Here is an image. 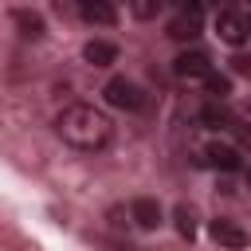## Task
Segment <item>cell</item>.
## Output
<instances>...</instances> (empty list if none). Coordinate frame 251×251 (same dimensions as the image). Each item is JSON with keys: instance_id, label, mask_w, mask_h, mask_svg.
<instances>
[{"instance_id": "cell-6", "label": "cell", "mask_w": 251, "mask_h": 251, "mask_svg": "<svg viewBox=\"0 0 251 251\" xmlns=\"http://www.w3.org/2000/svg\"><path fill=\"white\" fill-rule=\"evenodd\" d=\"M200 161H204L208 169H224V173H231V169L243 165L239 149H235V145H224V141H208V145L200 149Z\"/></svg>"}, {"instance_id": "cell-9", "label": "cell", "mask_w": 251, "mask_h": 251, "mask_svg": "<svg viewBox=\"0 0 251 251\" xmlns=\"http://www.w3.org/2000/svg\"><path fill=\"white\" fill-rule=\"evenodd\" d=\"M82 59L90 67H110V63H118V47L110 39H86L82 43Z\"/></svg>"}, {"instance_id": "cell-10", "label": "cell", "mask_w": 251, "mask_h": 251, "mask_svg": "<svg viewBox=\"0 0 251 251\" xmlns=\"http://www.w3.org/2000/svg\"><path fill=\"white\" fill-rule=\"evenodd\" d=\"M78 12H82L86 24H102V27H114V24H118V12H114L110 4H102V0H86Z\"/></svg>"}, {"instance_id": "cell-16", "label": "cell", "mask_w": 251, "mask_h": 251, "mask_svg": "<svg viewBox=\"0 0 251 251\" xmlns=\"http://www.w3.org/2000/svg\"><path fill=\"white\" fill-rule=\"evenodd\" d=\"M231 71L235 75H251V55H235L231 59Z\"/></svg>"}, {"instance_id": "cell-12", "label": "cell", "mask_w": 251, "mask_h": 251, "mask_svg": "<svg viewBox=\"0 0 251 251\" xmlns=\"http://www.w3.org/2000/svg\"><path fill=\"white\" fill-rule=\"evenodd\" d=\"M200 118H204V126H212V129H227V126H231V114H227L224 106H204Z\"/></svg>"}, {"instance_id": "cell-14", "label": "cell", "mask_w": 251, "mask_h": 251, "mask_svg": "<svg viewBox=\"0 0 251 251\" xmlns=\"http://www.w3.org/2000/svg\"><path fill=\"white\" fill-rule=\"evenodd\" d=\"M173 216H176V231H180L184 239H192V235H196V220H192V212H188V208L180 204V208H176Z\"/></svg>"}, {"instance_id": "cell-7", "label": "cell", "mask_w": 251, "mask_h": 251, "mask_svg": "<svg viewBox=\"0 0 251 251\" xmlns=\"http://www.w3.org/2000/svg\"><path fill=\"white\" fill-rule=\"evenodd\" d=\"M208 235H212L220 247H227V251H243V247L251 243V235H247L235 220H212V224H208Z\"/></svg>"}, {"instance_id": "cell-5", "label": "cell", "mask_w": 251, "mask_h": 251, "mask_svg": "<svg viewBox=\"0 0 251 251\" xmlns=\"http://www.w3.org/2000/svg\"><path fill=\"white\" fill-rule=\"evenodd\" d=\"M173 75L176 78H208L212 75V59L204 55V51H180L176 59H173Z\"/></svg>"}, {"instance_id": "cell-1", "label": "cell", "mask_w": 251, "mask_h": 251, "mask_svg": "<svg viewBox=\"0 0 251 251\" xmlns=\"http://www.w3.org/2000/svg\"><path fill=\"white\" fill-rule=\"evenodd\" d=\"M55 133H59L71 149H78V153H98V149L110 145L114 126H110V118H106L102 110H94V106H86V102H75V106H67V110L55 118Z\"/></svg>"}, {"instance_id": "cell-13", "label": "cell", "mask_w": 251, "mask_h": 251, "mask_svg": "<svg viewBox=\"0 0 251 251\" xmlns=\"http://www.w3.org/2000/svg\"><path fill=\"white\" fill-rule=\"evenodd\" d=\"M204 86H208V94H212V98H220V102L231 94V78H227V75H216V71L204 78Z\"/></svg>"}, {"instance_id": "cell-17", "label": "cell", "mask_w": 251, "mask_h": 251, "mask_svg": "<svg viewBox=\"0 0 251 251\" xmlns=\"http://www.w3.org/2000/svg\"><path fill=\"white\" fill-rule=\"evenodd\" d=\"M247 188H251V169H247Z\"/></svg>"}, {"instance_id": "cell-11", "label": "cell", "mask_w": 251, "mask_h": 251, "mask_svg": "<svg viewBox=\"0 0 251 251\" xmlns=\"http://www.w3.org/2000/svg\"><path fill=\"white\" fill-rule=\"evenodd\" d=\"M12 16H16V24L24 27V35H31V39H39V35H43V20H39L35 12L20 8V12H12Z\"/></svg>"}, {"instance_id": "cell-2", "label": "cell", "mask_w": 251, "mask_h": 251, "mask_svg": "<svg viewBox=\"0 0 251 251\" xmlns=\"http://www.w3.org/2000/svg\"><path fill=\"white\" fill-rule=\"evenodd\" d=\"M102 94H106V102H110L114 110H141V106H145L141 86H137L133 78H126V75H114V78L102 86Z\"/></svg>"}, {"instance_id": "cell-4", "label": "cell", "mask_w": 251, "mask_h": 251, "mask_svg": "<svg viewBox=\"0 0 251 251\" xmlns=\"http://www.w3.org/2000/svg\"><path fill=\"white\" fill-rule=\"evenodd\" d=\"M200 16H204L200 4H184V8L169 20V39H176V43L196 39V35H200Z\"/></svg>"}, {"instance_id": "cell-8", "label": "cell", "mask_w": 251, "mask_h": 251, "mask_svg": "<svg viewBox=\"0 0 251 251\" xmlns=\"http://www.w3.org/2000/svg\"><path fill=\"white\" fill-rule=\"evenodd\" d=\"M129 220H133L141 231H153V227L161 224V204L149 200V196H137V200L129 204Z\"/></svg>"}, {"instance_id": "cell-15", "label": "cell", "mask_w": 251, "mask_h": 251, "mask_svg": "<svg viewBox=\"0 0 251 251\" xmlns=\"http://www.w3.org/2000/svg\"><path fill=\"white\" fill-rule=\"evenodd\" d=\"M129 12H133V16H141V20H149V16H157V12H161V4H157V0H133V4H129Z\"/></svg>"}, {"instance_id": "cell-3", "label": "cell", "mask_w": 251, "mask_h": 251, "mask_svg": "<svg viewBox=\"0 0 251 251\" xmlns=\"http://www.w3.org/2000/svg\"><path fill=\"white\" fill-rule=\"evenodd\" d=\"M247 31H251V20H247L243 12H235V8H220V12H216V35H220L224 43L239 47V43L247 39Z\"/></svg>"}]
</instances>
